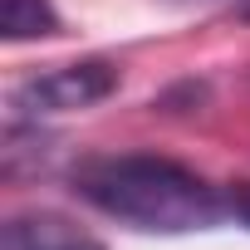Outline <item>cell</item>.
<instances>
[{
  "label": "cell",
  "instance_id": "obj_1",
  "mask_svg": "<svg viewBox=\"0 0 250 250\" xmlns=\"http://www.w3.org/2000/svg\"><path fill=\"white\" fill-rule=\"evenodd\" d=\"M74 196L118 226L147 235H191L230 216L226 191H216L191 167L157 152H103L74 167Z\"/></svg>",
  "mask_w": 250,
  "mask_h": 250
},
{
  "label": "cell",
  "instance_id": "obj_2",
  "mask_svg": "<svg viewBox=\"0 0 250 250\" xmlns=\"http://www.w3.org/2000/svg\"><path fill=\"white\" fill-rule=\"evenodd\" d=\"M108 93H118V64L79 59V64H59V69L25 79L10 93V108H15V118L40 123V118H54V113H83V108L103 103Z\"/></svg>",
  "mask_w": 250,
  "mask_h": 250
},
{
  "label": "cell",
  "instance_id": "obj_3",
  "mask_svg": "<svg viewBox=\"0 0 250 250\" xmlns=\"http://www.w3.org/2000/svg\"><path fill=\"white\" fill-rule=\"evenodd\" d=\"M0 250H103V240L59 211H25V216L5 221Z\"/></svg>",
  "mask_w": 250,
  "mask_h": 250
},
{
  "label": "cell",
  "instance_id": "obj_4",
  "mask_svg": "<svg viewBox=\"0 0 250 250\" xmlns=\"http://www.w3.org/2000/svg\"><path fill=\"white\" fill-rule=\"evenodd\" d=\"M59 10L49 0H0V40L25 44V40H49L59 35Z\"/></svg>",
  "mask_w": 250,
  "mask_h": 250
},
{
  "label": "cell",
  "instance_id": "obj_5",
  "mask_svg": "<svg viewBox=\"0 0 250 250\" xmlns=\"http://www.w3.org/2000/svg\"><path fill=\"white\" fill-rule=\"evenodd\" d=\"M226 201H230V216L250 230V182H240L235 191H226Z\"/></svg>",
  "mask_w": 250,
  "mask_h": 250
},
{
  "label": "cell",
  "instance_id": "obj_6",
  "mask_svg": "<svg viewBox=\"0 0 250 250\" xmlns=\"http://www.w3.org/2000/svg\"><path fill=\"white\" fill-rule=\"evenodd\" d=\"M240 15H245V20H250V0H245V5H240Z\"/></svg>",
  "mask_w": 250,
  "mask_h": 250
}]
</instances>
